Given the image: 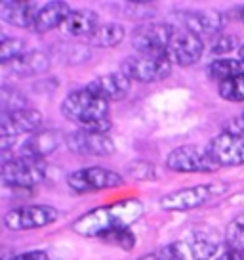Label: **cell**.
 <instances>
[{
  "instance_id": "cell-1",
  "label": "cell",
  "mask_w": 244,
  "mask_h": 260,
  "mask_svg": "<svg viewBox=\"0 0 244 260\" xmlns=\"http://www.w3.org/2000/svg\"><path fill=\"white\" fill-rule=\"evenodd\" d=\"M141 214H143V205L139 201L128 199V201L99 207L82 214L78 220H74L73 230L78 236L98 237L103 241L116 230H128L132 222H136Z\"/></svg>"
},
{
  "instance_id": "cell-2",
  "label": "cell",
  "mask_w": 244,
  "mask_h": 260,
  "mask_svg": "<svg viewBox=\"0 0 244 260\" xmlns=\"http://www.w3.org/2000/svg\"><path fill=\"white\" fill-rule=\"evenodd\" d=\"M61 113L67 121L78 124L82 130L107 134L111 128L109 104L94 96L88 88L74 90L61 102Z\"/></svg>"
},
{
  "instance_id": "cell-3",
  "label": "cell",
  "mask_w": 244,
  "mask_h": 260,
  "mask_svg": "<svg viewBox=\"0 0 244 260\" xmlns=\"http://www.w3.org/2000/svg\"><path fill=\"white\" fill-rule=\"evenodd\" d=\"M225 191H227V184H221V182L198 184V186L183 187V189L162 195L158 205L162 207L164 211L187 212V211H195L198 207H202V205L218 199Z\"/></svg>"
},
{
  "instance_id": "cell-4",
  "label": "cell",
  "mask_w": 244,
  "mask_h": 260,
  "mask_svg": "<svg viewBox=\"0 0 244 260\" xmlns=\"http://www.w3.org/2000/svg\"><path fill=\"white\" fill-rule=\"evenodd\" d=\"M120 71L130 81L158 82L172 73V61L166 54H134L120 65Z\"/></svg>"
},
{
  "instance_id": "cell-5",
  "label": "cell",
  "mask_w": 244,
  "mask_h": 260,
  "mask_svg": "<svg viewBox=\"0 0 244 260\" xmlns=\"http://www.w3.org/2000/svg\"><path fill=\"white\" fill-rule=\"evenodd\" d=\"M46 162L36 157L17 155L2 162V182L12 187H33L46 176Z\"/></svg>"
},
{
  "instance_id": "cell-6",
  "label": "cell",
  "mask_w": 244,
  "mask_h": 260,
  "mask_svg": "<svg viewBox=\"0 0 244 260\" xmlns=\"http://www.w3.org/2000/svg\"><path fill=\"white\" fill-rule=\"evenodd\" d=\"M59 218V211L52 205H27L17 207L4 214V228L12 232H27L54 224Z\"/></svg>"
},
{
  "instance_id": "cell-7",
  "label": "cell",
  "mask_w": 244,
  "mask_h": 260,
  "mask_svg": "<svg viewBox=\"0 0 244 260\" xmlns=\"http://www.w3.org/2000/svg\"><path fill=\"white\" fill-rule=\"evenodd\" d=\"M122 182L124 178L118 172L103 169V167H88V169L71 172L67 176V184L76 193H92V191H99V189H111V187L122 186Z\"/></svg>"
},
{
  "instance_id": "cell-8",
  "label": "cell",
  "mask_w": 244,
  "mask_h": 260,
  "mask_svg": "<svg viewBox=\"0 0 244 260\" xmlns=\"http://www.w3.org/2000/svg\"><path fill=\"white\" fill-rule=\"evenodd\" d=\"M202 37L174 25V35H172L170 44L166 48V56L170 57L172 63L179 65V67H189V65H195L202 57Z\"/></svg>"
},
{
  "instance_id": "cell-9",
  "label": "cell",
  "mask_w": 244,
  "mask_h": 260,
  "mask_svg": "<svg viewBox=\"0 0 244 260\" xmlns=\"http://www.w3.org/2000/svg\"><path fill=\"white\" fill-rule=\"evenodd\" d=\"M166 167L174 172H216L221 169L206 149L195 146H179L166 157Z\"/></svg>"
},
{
  "instance_id": "cell-10",
  "label": "cell",
  "mask_w": 244,
  "mask_h": 260,
  "mask_svg": "<svg viewBox=\"0 0 244 260\" xmlns=\"http://www.w3.org/2000/svg\"><path fill=\"white\" fill-rule=\"evenodd\" d=\"M174 35L172 23H143L132 31V46L138 54H166Z\"/></svg>"
},
{
  "instance_id": "cell-11",
  "label": "cell",
  "mask_w": 244,
  "mask_h": 260,
  "mask_svg": "<svg viewBox=\"0 0 244 260\" xmlns=\"http://www.w3.org/2000/svg\"><path fill=\"white\" fill-rule=\"evenodd\" d=\"M65 146L69 151L84 157H109L114 153V142L109 134H98L82 128L65 134Z\"/></svg>"
},
{
  "instance_id": "cell-12",
  "label": "cell",
  "mask_w": 244,
  "mask_h": 260,
  "mask_svg": "<svg viewBox=\"0 0 244 260\" xmlns=\"http://www.w3.org/2000/svg\"><path fill=\"white\" fill-rule=\"evenodd\" d=\"M206 151L220 167H240L244 165V140L223 130L208 142Z\"/></svg>"
},
{
  "instance_id": "cell-13",
  "label": "cell",
  "mask_w": 244,
  "mask_h": 260,
  "mask_svg": "<svg viewBox=\"0 0 244 260\" xmlns=\"http://www.w3.org/2000/svg\"><path fill=\"white\" fill-rule=\"evenodd\" d=\"M176 27H181L185 31H191L202 37V35H216L223 29L225 17L220 12H206V10H185L174 14Z\"/></svg>"
},
{
  "instance_id": "cell-14",
  "label": "cell",
  "mask_w": 244,
  "mask_h": 260,
  "mask_svg": "<svg viewBox=\"0 0 244 260\" xmlns=\"http://www.w3.org/2000/svg\"><path fill=\"white\" fill-rule=\"evenodd\" d=\"M42 126V115L36 109H19L0 117V134L2 138H14L21 134H34Z\"/></svg>"
},
{
  "instance_id": "cell-15",
  "label": "cell",
  "mask_w": 244,
  "mask_h": 260,
  "mask_svg": "<svg viewBox=\"0 0 244 260\" xmlns=\"http://www.w3.org/2000/svg\"><path fill=\"white\" fill-rule=\"evenodd\" d=\"M130 82L132 81L122 71H114V73H107L98 77V79H94L86 88L94 96H98L99 100H103V102L109 104V102H118V100L128 96Z\"/></svg>"
},
{
  "instance_id": "cell-16",
  "label": "cell",
  "mask_w": 244,
  "mask_h": 260,
  "mask_svg": "<svg viewBox=\"0 0 244 260\" xmlns=\"http://www.w3.org/2000/svg\"><path fill=\"white\" fill-rule=\"evenodd\" d=\"M38 6L40 2H27V0H6L0 4V17L6 23L14 25V27H21V29H33V23L38 14Z\"/></svg>"
},
{
  "instance_id": "cell-17",
  "label": "cell",
  "mask_w": 244,
  "mask_h": 260,
  "mask_svg": "<svg viewBox=\"0 0 244 260\" xmlns=\"http://www.w3.org/2000/svg\"><path fill=\"white\" fill-rule=\"evenodd\" d=\"M73 10L67 6V2L61 0H52V2H40L38 14L33 23L34 32H48L52 29H59L61 23L67 19V16Z\"/></svg>"
},
{
  "instance_id": "cell-18",
  "label": "cell",
  "mask_w": 244,
  "mask_h": 260,
  "mask_svg": "<svg viewBox=\"0 0 244 260\" xmlns=\"http://www.w3.org/2000/svg\"><path fill=\"white\" fill-rule=\"evenodd\" d=\"M99 19L94 12L90 10H73L67 19L61 23V32L67 37H74V39H88L92 32L99 27Z\"/></svg>"
},
{
  "instance_id": "cell-19",
  "label": "cell",
  "mask_w": 244,
  "mask_h": 260,
  "mask_svg": "<svg viewBox=\"0 0 244 260\" xmlns=\"http://www.w3.org/2000/svg\"><path fill=\"white\" fill-rule=\"evenodd\" d=\"M59 144H61V138H59V134L54 132V130L34 132V134H31V136L21 144V147H19V155H23V157L44 159L46 155L54 153Z\"/></svg>"
},
{
  "instance_id": "cell-20",
  "label": "cell",
  "mask_w": 244,
  "mask_h": 260,
  "mask_svg": "<svg viewBox=\"0 0 244 260\" xmlns=\"http://www.w3.org/2000/svg\"><path fill=\"white\" fill-rule=\"evenodd\" d=\"M6 67L10 69V73L17 75V77H34V75L48 71L50 57L40 50H31V52H25L23 56H19L16 61H12Z\"/></svg>"
},
{
  "instance_id": "cell-21",
  "label": "cell",
  "mask_w": 244,
  "mask_h": 260,
  "mask_svg": "<svg viewBox=\"0 0 244 260\" xmlns=\"http://www.w3.org/2000/svg\"><path fill=\"white\" fill-rule=\"evenodd\" d=\"M126 37L124 27L118 23H101L96 31L90 35L86 42L90 46H96V48H113L118 46Z\"/></svg>"
},
{
  "instance_id": "cell-22",
  "label": "cell",
  "mask_w": 244,
  "mask_h": 260,
  "mask_svg": "<svg viewBox=\"0 0 244 260\" xmlns=\"http://www.w3.org/2000/svg\"><path fill=\"white\" fill-rule=\"evenodd\" d=\"M208 77L214 81L221 82L229 81V79H235L238 75L244 73V63L240 59H231V57H221V59H214L210 61V65L206 67Z\"/></svg>"
},
{
  "instance_id": "cell-23",
  "label": "cell",
  "mask_w": 244,
  "mask_h": 260,
  "mask_svg": "<svg viewBox=\"0 0 244 260\" xmlns=\"http://www.w3.org/2000/svg\"><path fill=\"white\" fill-rule=\"evenodd\" d=\"M218 251V239L208 232H195L189 241V252L193 260H210Z\"/></svg>"
},
{
  "instance_id": "cell-24",
  "label": "cell",
  "mask_w": 244,
  "mask_h": 260,
  "mask_svg": "<svg viewBox=\"0 0 244 260\" xmlns=\"http://www.w3.org/2000/svg\"><path fill=\"white\" fill-rule=\"evenodd\" d=\"M0 106H2V113H12V111H19V109H29V107H27V98H25L17 88L10 86V84H4V86H2Z\"/></svg>"
},
{
  "instance_id": "cell-25",
  "label": "cell",
  "mask_w": 244,
  "mask_h": 260,
  "mask_svg": "<svg viewBox=\"0 0 244 260\" xmlns=\"http://www.w3.org/2000/svg\"><path fill=\"white\" fill-rule=\"evenodd\" d=\"M25 44L21 39H12V37H2L0 42V63L10 65L12 61H16L19 56H23Z\"/></svg>"
},
{
  "instance_id": "cell-26",
  "label": "cell",
  "mask_w": 244,
  "mask_h": 260,
  "mask_svg": "<svg viewBox=\"0 0 244 260\" xmlns=\"http://www.w3.org/2000/svg\"><path fill=\"white\" fill-rule=\"evenodd\" d=\"M225 241L229 249H240L244 251V212L236 214L235 218L229 222L225 230Z\"/></svg>"
},
{
  "instance_id": "cell-27",
  "label": "cell",
  "mask_w": 244,
  "mask_h": 260,
  "mask_svg": "<svg viewBox=\"0 0 244 260\" xmlns=\"http://www.w3.org/2000/svg\"><path fill=\"white\" fill-rule=\"evenodd\" d=\"M218 94L227 102H244V73L221 82L218 86Z\"/></svg>"
},
{
  "instance_id": "cell-28",
  "label": "cell",
  "mask_w": 244,
  "mask_h": 260,
  "mask_svg": "<svg viewBox=\"0 0 244 260\" xmlns=\"http://www.w3.org/2000/svg\"><path fill=\"white\" fill-rule=\"evenodd\" d=\"M120 8V14L124 16L132 17V19H147V17H153L155 16V6L149 4V2H122L118 4Z\"/></svg>"
},
{
  "instance_id": "cell-29",
  "label": "cell",
  "mask_w": 244,
  "mask_h": 260,
  "mask_svg": "<svg viewBox=\"0 0 244 260\" xmlns=\"http://www.w3.org/2000/svg\"><path fill=\"white\" fill-rule=\"evenodd\" d=\"M236 44H238L236 35H218V37H214V41H212L210 52L216 54V56H223V54H229L231 50H235Z\"/></svg>"
},
{
  "instance_id": "cell-30",
  "label": "cell",
  "mask_w": 244,
  "mask_h": 260,
  "mask_svg": "<svg viewBox=\"0 0 244 260\" xmlns=\"http://www.w3.org/2000/svg\"><path fill=\"white\" fill-rule=\"evenodd\" d=\"M103 241L116 245V247H122V249H132L134 247V234L130 232V228L128 230H116L111 236H107Z\"/></svg>"
},
{
  "instance_id": "cell-31",
  "label": "cell",
  "mask_w": 244,
  "mask_h": 260,
  "mask_svg": "<svg viewBox=\"0 0 244 260\" xmlns=\"http://www.w3.org/2000/svg\"><path fill=\"white\" fill-rule=\"evenodd\" d=\"M158 258L160 260H185V245L183 243H170L160 247L158 251Z\"/></svg>"
},
{
  "instance_id": "cell-32",
  "label": "cell",
  "mask_w": 244,
  "mask_h": 260,
  "mask_svg": "<svg viewBox=\"0 0 244 260\" xmlns=\"http://www.w3.org/2000/svg\"><path fill=\"white\" fill-rule=\"evenodd\" d=\"M132 176H136L139 180H155L156 172H155V167H151L149 162L145 161H139V162H134L130 169H128Z\"/></svg>"
},
{
  "instance_id": "cell-33",
  "label": "cell",
  "mask_w": 244,
  "mask_h": 260,
  "mask_svg": "<svg viewBox=\"0 0 244 260\" xmlns=\"http://www.w3.org/2000/svg\"><path fill=\"white\" fill-rule=\"evenodd\" d=\"M225 130L244 140V113L236 115V117H233V119H229L227 124H225Z\"/></svg>"
},
{
  "instance_id": "cell-34",
  "label": "cell",
  "mask_w": 244,
  "mask_h": 260,
  "mask_svg": "<svg viewBox=\"0 0 244 260\" xmlns=\"http://www.w3.org/2000/svg\"><path fill=\"white\" fill-rule=\"evenodd\" d=\"M10 260H50L48 252L44 251H27V252H19L16 256H12Z\"/></svg>"
},
{
  "instance_id": "cell-35",
  "label": "cell",
  "mask_w": 244,
  "mask_h": 260,
  "mask_svg": "<svg viewBox=\"0 0 244 260\" xmlns=\"http://www.w3.org/2000/svg\"><path fill=\"white\" fill-rule=\"evenodd\" d=\"M216 260H244V251H240V249H227L225 252H221Z\"/></svg>"
},
{
  "instance_id": "cell-36",
  "label": "cell",
  "mask_w": 244,
  "mask_h": 260,
  "mask_svg": "<svg viewBox=\"0 0 244 260\" xmlns=\"http://www.w3.org/2000/svg\"><path fill=\"white\" fill-rule=\"evenodd\" d=\"M138 260H160V258H158V254H156V251H155V252H149V254H145V256H141V258H138Z\"/></svg>"
},
{
  "instance_id": "cell-37",
  "label": "cell",
  "mask_w": 244,
  "mask_h": 260,
  "mask_svg": "<svg viewBox=\"0 0 244 260\" xmlns=\"http://www.w3.org/2000/svg\"><path fill=\"white\" fill-rule=\"evenodd\" d=\"M238 59H240V61L244 63V44L240 46V48H238Z\"/></svg>"
},
{
  "instance_id": "cell-38",
  "label": "cell",
  "mask_w": 244,
  "mask_h": 260,
  "mask_svg": "<svg viewBox=\"0 0 244 260\" xmlns=\"http://www.w3.org/2000/svg\"><path fill=\"white\" fill-rule=\"evenodd\" d=\"M238 17H240V19H242V21H244V8L238 10Z\"/></svg>"
}]
</instances>
